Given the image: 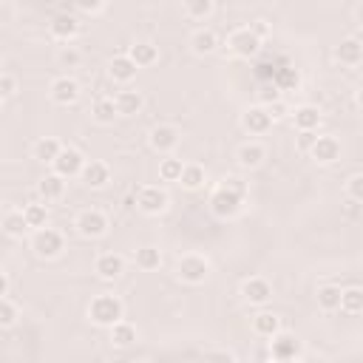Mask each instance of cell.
Wrapping results in <instances>:
<instances>
[{"mask_svg":"<svg viewBox=\"0 0 363 363\" xmlns=\"http://www.w3.org/2000/svg\"><path fill=\"white\" fill-rule=\"evenodd\" d=\"M122 315H125V304L117 298V296H111V293H105V296H97L94 301H91V307H88V318L97 324V326H117L119 321H122Z\"/></svg>","mask_w":363,"mask_h":363,"instance_id":"cell-1","label":"cell"},{"mask_svg":"<svg viewBox=\"0 0 363 363\" xmlns=\"http://www.w3.org/2000/svg\"><path fill=\"white\" fill-rule=\"evenodd\" d=\"M176 275H179V281H185V284H204L207 281V275H210V261L204 258V256H196V253H187V256H182L179 261H176Z\"/></svg>","mask_w":363,"mask_h":363,"instance_id":"cell-2","label":"cell"},{"mask_svg":"<svg viewBox=\"0 0 363 363\" xmlns=\"http://www.w3.org/2000/svg\"><path fill=\"white\" fill-rule=\"evenodd\" d=\"M168 204H171V196L159 185H145V187L136 190V207L145 216H159V213L168 210Z\"/></svg>","mask_w":363,"mask_h":363,"instance_id":"cell-3","label":"cell"},{"mask_svg":"<svg viewBox=\"0 0 363 363\" xmlns=\"http://www.w3.org/2000/svg\"><path fill=\"white\" fill-rule=\"evenodd\" d=\"M32 250L37 258H57L62 250H65V239L60 230L54 227H43V230H34L32 236Z\"/></svg>","mask_w":363,"mask_h":363,"instance_id":"cell-4","label":"cell"},{"mask_svg":"<svg viewBox=\"0 0 363 363\" xmlns=\"http://www.w3.org/2000/svg\"><path fill=\"white\" fill-rule=\"evenodd\" d=\"M48 32L54 40L60 43H68V40H74L80 34V18L74 15V6H62V12H57L48 23Z\"/></svg>","mask_w":363,"mask_h":363,"instance_id":"cell-5","label":"cell"},{"mask_svg":"<svg viewBox=\"0 0 363 363\" xmlns=\"http://www.w3.org/2000/svg\"><path fill=\"white\" fill-rule=\"evenodd\" d=\"M242 204H244V199L236 196V193H230L222 185L216 187L213 196H210V210H213V216H219V219H233V216H239Z\"/></svg>","mask_w":363,"mask_h":363,"instance_id":"cell-6","label":"cell"},{"mask_svg":"<svg viewBox=\"0 0 363 363\" xmlns=\"http://www.w3.org/2000/svg\"><path fill=\"white\" fill-rule=\"evenodd\" d=\"M77 233L83 239H103L108 233V216L103 210H83L74 222Z\"/></svg>","mask_w":363,"mask_h":363,"instance_id":"cell-7","label":"cell"},{"mask_svg":"<svg viewBox=\"0 0 363 363\" xmlns=\"http://www.w3.org/2000/svg\"><path fill=\"white\" fill-rule=\"evenodd\" d=\"M227 48H230L236 57L250 60V57H256V54L261 51V40L250 32V26H242V29H236V32L227 34Z\"/></svg>","mask_w":363,"mask_h":363,"instance_id":"cell-8","label":"cell"},{"mask_svg":"<svg viewBox=\"0 0 363 363\" xmlns=\"http://www.w3.org/2000/svg\"><path fill=\"white\" fill-rule=\"evenodd\" d=\"M179 139H182V131H179L176 125H157V128H151V133H148V142H151V148H154L157 154H171V151H176Z\"/></svg>","mask_w":363,"mask_h":363,"instance_id":"cell-9","label":"cell"},{"mask_svg":"<svg viewBox=\"0 0 363 363\" xmlns=\"http://www.w3.org/2000/svg\"><path fill=\"white\" fill-rule=\"evenodd\" d=\"M86 162H88V159H86L77 148H62V154L57 157V162H54L51 168H54V173H57V176L71 179V176H80V173H83Z\"/></svg>","mask_w":363,"mask_h":363,"instance_id":"cell-10","label":"cell"},{"mask_svg":"<svg viewBox=\"0 0 363 363\" xmlns=\"http://www.w3.org/2000/svg\"><path fill=\"white\" fill-rule=\"evenodd\" d=\"M270 355H272V360H298L301 357V341L289 332H278L270 341Z\"/></svg>","mask_w":363,"mask_h":363,"instance_id":"cell-11","label":"cell"},{"mask_svg":"<svg viewBox=\"0 0 363 363\" xmlns=\"http://www.w3.org/2000/svg\"><path fill=\"white\" fill-rule=\"evenodd\" d=\"M48 97L57 105H74L80 100V83L74 77H68V74L65 77H57L51 83V88H48Z\"/></svg>","mask_w":363,"mask_h":363,"instance_id":"cell-12","label":"cell"},{"mask_svg":"<svg viewBox=\"0 0 363 363\" xmlns=\"http://www.w3.org/2000/svg\"><path fill=\"white\" fill-rule=\"evenodd\" d=\"M242 296H244V301L247 304H253V307H264L270 298H272V284L267 281V278H247L244 284H242Z\"/></svg>","mask_w":363,"mask_h":363,"instance_id":"cell-13","label":"cell"},{"mask_svg":"<svg viewBox=\"0 0 363 363\" xmlns=\"http://www.w3.org/2000/svg\"><path fill=\"white\" fill-rule=\"evenodd\" d=\"M94 272L103 278V281H117L122 272H125V258L119 253H103L97 256L94 261Z\"/></svg>","mask_w":363,"mask_h":363,"instance_id":"cell-14","label":"cell"},{"mask_svg":"<svg viewBox=\"0 0 363 363\" xmlns=\"http://www.w3.org/2000/svg\"><path fill=\"white\" fill-rule=\"evenodd\" d=\"M242 125L250 133H267L272 128V117H270L267 105H253V108H247L242 114Z\"/></svg>","mask_w":363,"mask_h":363,"instance_id":"cell-15","label":"cell"},{"mask_svg":"<svg viewBox=\"0 0 363 363\" xmlns=\"http://www.w3.org/2000/svg\"><path fill=\"white\" fill-rule=\"evenodd\" d=\"M335 60L341 65H360L363 62V40L360 37H343L335 46Z\"/></svg>","mask_w":363,"mask_h":363,"instance_id":"cell-16","label":"cell"},{"mask_svg":"<svg viewBox=\"0 0 363 363\" xmlns=\"http://www.w3.org/2000/svg\"><path fill=\"white\" fill-rule=\"evenodd\" d=\"M310 157L318 162V165H332L341 159V142L335 136H318L315 148L310 151Z\"/></svg>","mask_w":363,"mask_h":363,"instance_id":"cell-17","label":"cell"},{"mask_svg":"<svg viewBox=\"0 0 363 363\" xmlns=\"http://www.w3.org/2000/svg\"><path fill=\"white\" fill-rule=\"evenodd\" d=\"M136 71H139V65H136L128 54H117V57H111V62H108V77H111L114 83H131V80L136 77Z\"/></svg>","mask_w":363,"mask_h":363,"instance_id":"cell-18","label":"cell"},{"mask_svg":"<svg viewBox=\"0 0 363 363\" xmlns=\"http://www.w3.org/2000/svg\"><path fill=\"white\" fill-rule=\"evenodd\" d=\"M264 159H267V148H264L261 142H244L242 148H239V154H236V162L242 168H247V171L264 165Z\"/></svg>","mask_w":363,"mask_h":363,"instance_id":"cell-19","label":"cell"},{"mask_svg":"<svg viewBox=\"0 0 363 363\" xmlns=\"http://www.w3.org/2000/svg\"><path fill=\"white\" fill-rule=\"evenodd\" d=\"M80 179L88 187H105L111 182V168L105 162H100V159H88L86 168H83V173H80Z\"/></svg>","mask_w":363,"mask_h":363,"instance_id":"cell-20","label":"cell"},{"mask_svg":"<svg viewBox=\"0 0 363 363\" xmlns=\"http://www.w3.org/2000/svg\"><path fill=\"white\" fill-rule=\"evenodd\" d=\"M60 154H62V145H60V139H54V136L37 139L34 148H32V157H34L37 162H43V165H54Z\"/></svg>","mask_w":363,"mask_h":363,"instance_id":"cell-21","label":"cell"},{"mask_svg":"<svg viewBox=\"0 0 363 363\" xmlns=\"http://www.w3.org/2000/svg\"><path fill=\"white\" fill-rule=\"evenodd\" d=\"M37 193H40L43 202H60L65 196V179L57 176V173H46L37 182Z\"/></svg>","mask_w":363,"mask_h":363,"instance_id":"cell-22","label":"cell"},{"mask_svg":"<svg viewBox=\"0 0 363 363\" xmlns=\"http://www.w3.org/2000/svg\"><path fill=\"white\" fill-rule=\"evenodd\" d=\"M190 48L193 54L204 57V54H213L216 48H219V34H216L213 29H196L190 34Z\"/></svg>","mask_w":363,"mask_h":363,"instance_id":"cell-23","label":"cell"},{"mask_svg":"<svg viewBox=\"0 0 363 363\" xmlns=\"http://www.w3.org/2000/svg\"><path fill=\"white\" fill-rule=\"evenodd\" d=\"M128 57H131L139 68H148V65H154V62L159 60V48H157L154 43H148V40H139V43H133V46L128 48Z\"/></svg>","mask_w":363,"mask_h":363,"instance_id":"cell-24","label":"cell"},{"mask_svg":"<svg viewBox=\"0 0 363 363\" xmlns=\"http://www.w3.org/2000/svg\"><path fill=\"white\" fill-rule=\"evenodd\" d=\"M29 222H26V216L23 210H6L4 213V233L9 239H23V233H29Z\"/></svg>","mask_w":363,"mask_h":363,"instance_id":"cell-25","label":"cell"},{"mask_svg":"<svg viewBox=\"0 0 363 363\" xmlns=\"http://www.w3.org/2000/svg\"><path fill=\"white\" fill-rule=\"evenodd\" d=\"M293 122H296L298 131H318V125H321V111H318V105H298V108L293 111Z\"/></svg>","mask_w":363,"mask_h":363,"instance_id":"cell-26","label":"cell"},{"mask_svg":"<svg viewBox=\"0 0 363 363\" xmlns=\"http://www.w3.org/2000/svg\"><path fill=\"white\" fill-rule=\"evenodd\" d=\"M253 332L261 338H275L281 332V318L275 312H258L253 315Z\"/></svg>","mask_w":363,"mask_h":363,"instance_id":"cell-27","label":"cell"},{"mask_svg":"<svg viewBox=\"0 0 363 363\" xmlns=\"http://www.w3.org/2000/svg\"><path fill=\"white\" fill-rule=\"evenodd\" d=\"M341 293L343 289L335 286V284H321L318 293H315V301L324 312H332V310H341Z\"/></svg>","mask_w":363,"mask_h":363,"instance_id":"cell-28","label":"cell"},{"mask_svg":"<svg viewBox=\"0 0 363 363\" xmlns=\"http://www.w3.org/2000/svg\"><path fill=\"white\" fill-rule=\"evenodd\" d=\"M114 103H117L119 117H133V114H139L142 105H145V100H142L139 91H119V94L114 97Z\"/></svg>","mask_w":363,"mask_h":363,"instance_id":"cell-29","label":"cell"},{"mask_svg":"<svg viewBox=\"0 0 363 363\" xmlns=\"http://www.w3.org/2000/svg\"><path fill=\"white\" fill-rule=\"evenodd\" d=\"M91 117H94L100 125H111V122L119 117L114 97H97V100H94V105H91Z\"/></svg>","mask_w":363,"mask_h":363,"instance_id":"cell-30","label":"cell"},{"mask_svg":"<svg viewBox=\"0 0 363 363\" xmlns=\"http://www.w3.org/2000/svg\"><path fill=\"white\" fill-rule=\"evenodd\" d=\"M204 182H207V171H204L202 165H196V162H187L185 171H182L179 185H182L185 190H199Z\"/></svg>","mask_w":363,"mask_h":363,"instance_id":"cell-31","label":"cell"},{"mask_svg":"<svg viewBox=\"0 0 363 363\" xmlns=\"http://www.w3.org/2000/svg\"><path fill=\"white\" fill-rule=\"evenodd\" d=\"M136 326L133 324H128V321H119L117 326H111V343L117 346V349H128L131 343H136Z\"/></svg>","mask_w":363,"mask_h":363,"instance_id":"cell-32","label":"cell"},{"mask_svg":"<svg viewBox=\"0 0 363 363\" xmlns=\"http://www.w3.org/2000/svg\"><path fill=\"white\" fill-rule=\"evenodd\" d=\"M341 310L346 315H360L363 312V289L360 286H346L341 293Z\"/></svg>","mask_w":363,"mask_h":363,"instance_id":"cell-33","label":"cell"},{"mask_svg":"<svg viewBox=\"0 0 363 363\" xmlns=\"http://www.w3.org/2000/svg\"><path fill=\"white\" fill-rule=\"evenodd\" d=\"M133 261H136V267L139 270H159V264H162V253H159V247H139L136 250V256H133Z\"/></svg>","mask_w":363,"mask_h":363,"instance_id":"cell-34","label":"cell"},{"mask_svg":"<svg viewBox=\"0 0 363 363\" xmlns=\"http://www.w3.org/2000/svg\"><path fill=\"white\" fill-rule=\"evenodd\" d=\"M182 12L190 20H204V18H210L216 12V4L213 0H187V4L182 6Z\"/></svg>","mask_w":363,"mask_h":363,"instance_id":"cell-35","label":"cell"},{"mask_svg":"<svg viewBox=\"0 0 363 363\" xmlns=\"http://www.w3.org/2000/svg\"><path fill=\"white\" fill-rule=\"evenodd\" d=\"M23 216H26V222H29L32 230L48 227V207L46 204H26L23 207Z\"/></svg>","mask_w":363,"mask_h":363,"instance_id":"cell-36","label":"cell"},{"mask_svg":"<svg viewBox=\"0 0 363 363\" xmlns=\"http://www.w3.org/2000/svg\"><path fill=\"white\" fill-rule=\"evenodd\" d=\"M182 171H185V162L182 159H176V157L159 159V179L162 182H179L182 179Z\"/></svg>","mask_w":363,"mask_h":363,"instance_id":"cell-37","label":"cell"},{"mask_svg":"<svg viewBox=\"0 0 363 363\" xmlns=\"http://www.w3.org/2000/svg\"><path fill=\"white\" fill-rule=\"evenodd\" d=\"M18 318H20V310H18V304H15L12 298H0V326L12 329V326L18 324Z\"/></svg>","mask_w":363,"mask_h":363,"instance_id":"cell-38","label":"cell"},{"mask_svg":"<svg viewBox=\"0 0 363 363\" xmlns=\"http://www.w3.org/2000/svg\"><path fill=\"white\" fill-rule=\"evenodd\" d=\"M301 86V74L296 68H281L278 74V88H298Z\"/></svg>","mask_w":363,"mask_h":363,"instance_id":"cell-39","label":"cell"},{"mask_svg":"<svg viewBox=\"0 0 363 363\" xmlns=\"http://www.w3.org/2000/svg\"><path fill=\"white\" fill-rule=\"evenodd\" d=\"M108 9V4H103V0H80V4L74 6V12H83V15H103Z\"/></svg>","mask_w":363,"mask_h":363,"instance_id":"cell-40","label":"cell"},{"mask_svg":"<svg viewBox=\"0 0 363 363\" xmlns=\"http://www.w3.org/2000/svg\"><path fill=\"white\" fill-rule=\"evenodd\" d=\"M15 94H18V80L9 74V71H4V74H0V97L9 100Z\"/></svg>","mask_w":363,"mask_h":363,"instance_id":"cell-41","label":"cell"},{"mask_svg":"<svg viewBox=\"0 0 363 363\" xmlns=\"http://www.w3.org/2000/svg\"><path fill=\"white\" fill-rule=\"evenodd\" d=\"M222 187H227L230 193H236V196L247 199V182H242L239 176H225V179H222Z\"/></svg>","mask_w":363,"mask_h":363,"instance_id":"cell-42","label":"cell"},{"mask_svg":"<svg viewBox=\"0 0 363 363\" xmlns=\"http://www.w3.org/2000/svg\"><path fill=\"white\" fill-rule=\"evenodd\" d=\"M346 193H349V199L363 202V173H355V176L346 182Z\"/></svg>","mask_w":363,"mask_h":363,"instance_id":"cell-43","label":"cell"},{"mask_svg":"<svg viewBox=\"0 0 363 363\" xmlns=\"http://www.w3.org/2000/svg\"><path fill=\"white\" fill-rule=\"evenodd\" d=\"M57 60H60L62 68H74V65H80V51L68 46V48H62V51L57 54Z\"/></svg>","mask_w":363,"mask_h":363,"instance_id":"cell-44","label":"cell"},{"mask_svg":"<svg viewBox=\"0 0 363 363\" xmlns=\"http://www.w3.org/2000/svg\"><path fill=\"white\" fill-rule=\"evenodd\" d=\"M267 111H270L272 122H278V119H286V117H293V111H289V105H286L284 100H275V103H270V105H267Z\"/></svg>","mask_w":363,"mask_h":363,"instance_id":"cell-45","label":"cell"},{"mask_svg":"<svg viewBox=\"0 0 363 363\" xmlns=\"http://www.w3.org/2000/svg\"><path fill=\"white\" fill-rule=\"evenodd\" d=\"M315 142H318V133L315 131H298V151L310 154L315 148Z\"/></svg>","mask_w":363,"mask_h":363,"instance_id":"cell-46","label":"cell"},{"mask_svg":"<svg viewBox=\"0 0 363 363\" xmlns=\"http://www.w3.org/2000/svg\"><path fill=\"white\" fill-rule=\"evenodd\" d=\"M207 363H236V355L227 349H213L207 352Z\"/></svg>","mask_w":363,"mask_h":363,"instance_id":"cell-47","label":"cell"},{"mask_svg":"<svg viewBox=\"0 0 363 363\" xmlns=\"http://www.w3.org/2000/svg\"><path fill=\"white\" fill-rule=\"evenodd\" d=\"M250 32H253L258 40H267V37H270V23H267L264 18H258V20L250 23Z\"/></svg>","mask_w":363,"mask_h":363,"instance_id":"cell-48","label":"cell"},{"mask_svg":"<svg viewBox=\"0 0 363 363\" xmlns=\"http://www.w3.org/2000/svg\"><path fill=\"white\" fill-rule=\"evenodd\" d=\"M9 286H12L9 272H0V298H9Z\"/></svg>","mask_w":363,"mask_h":363,"instance_id":"cell-49","label":"cell"},{"mask_svg":"<svg viewBox=\"0 0 363 363\" xmlns=\"http://www.w3.org/2000/svg\"><path fill=\"white\" fill-rule=\"evenodd\" d=\"M355 18H357V23H360V26H363V4H360V6H357V9H355Z\"/></svg>","mask_w":363,"mask_h":363,"instance_id":"cell-50","label":"cell"},{"mask_svg":"<svg viewBox=\"0 0 363 363\" xmlns=\"http://www.w3.org/2000/svg\"><path fill=\"white\" fill-rule=\"evenodd\" d=\"M355 100H357V105H360V108H363V86H360V88H357V94H355Z\"/></svg>","mask_w":363,"mask_h":363,"instance_id":"cell-51","label":"cell"},{"mask_svg":"<svg viewBox=\"0 0 363 363\" xmlns=\"http://www.w3.org/2000/svg\"><path fill=\"white\" fill-rule=\"evenodd\" d=\"M275 363H296V360H275Z\"/></svg>","mask_w":363,"mask_h":363,"instance_id":"cell-52","label":"cell"}]
</instances>
